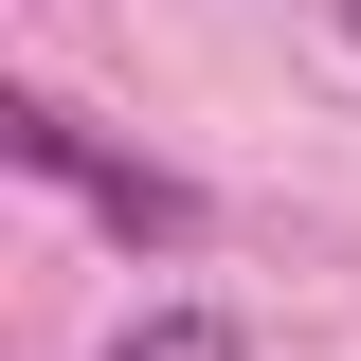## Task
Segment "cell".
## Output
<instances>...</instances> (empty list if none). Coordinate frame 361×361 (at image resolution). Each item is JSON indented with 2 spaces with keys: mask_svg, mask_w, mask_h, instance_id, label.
I'll return each mask as SVG.
<instances>
[{
  "mask_svg": "<svg viewBox=\"0 0 361 361\" xmlns=\"http://www.w3.org/2000/svg\"><path fill=\"white\" fill-rule=\"evenodd\" d=\"M0 145H18V180H54V199H90V217L127 235V253H180L199 235V180H163V163H127V145H90L54 90H18L0 109Z\"/></svg>",
  "mask_w": 361,
  "mask_h": 361,
  "instance_id": "cell-1",
  "label": "cell"
},
{
  "mask_svg": "<svg viewBox=\"0 0 361 361\" xmlns=\"http://www.w3.org/2000/svg\"><path fill=\"white\" fill-rule=\"evenodd\" d=\"M109 361H235V325H217V307H145Z\"/></svg>",
  "mask_w": 361,
  "mask_h": 361,
  "instance_id": "cell-2",
  "label": "cell"
},
{
  "mask_svg": "<svg viewBox=\"0 0 361 361\" xmlns=\"http://www.w3.org/2000/svg\"><path fill=\"white\" fill-rule=\"evenodd\" d=\"M343 54H361V0H343Z\"/></svg>",
  "mask_w": 361,
  "mask_h": 361,
  "instance_id": "cell-3",
  "label": "cell"
}]
</instances>
